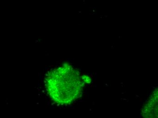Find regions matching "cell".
<instances>
[{
    "label": "cell",
    "instance_id": "1",
    "mask_svg": "<svg viewBox=\"0 0 158 118\" xmlns=\"http://www.w3.org/2000/svg\"><path fill=\"white\" fill-rule=\"evenodd\" d=\"M47 89L51 98L60 104H68L77 98L84 84L78 72L70 66H62L47 77Z\"/></svg>",
    "mask_w": 158,
    "mask_h": 118
},
{
    "label": "cell",
    "instance_id": "2",
    "mask_svg": "<svg viewBox=\"0 0 158 118\" xmlns=\"http://www.w3.org/2000/svg\"><path fill=\"white\" fill-rule=\"evenodd\" d=\"M142 113L144 118H158L157 92L143 107Z\"/></svg>",
    "mask_w": 158,
    "mask_h": 118
}]
</instances>
